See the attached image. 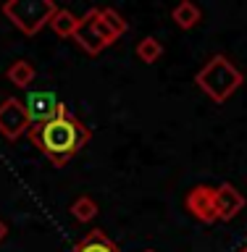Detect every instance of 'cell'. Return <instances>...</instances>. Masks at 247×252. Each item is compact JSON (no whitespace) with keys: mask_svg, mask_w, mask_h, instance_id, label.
Returning <instances> with one entry per match:
<instances>
[{"mask_svg":"<svg viewBox=\"0 0 247 252\" xmlns=\"http://www.w3.org/2000/svg\"><path fill=\"white\" fill-rule=\"evenodd\" d=\"M187 210L200 220V223H216L218 213H216V202H213V187L197 184L187 192Z\"/></svg>","mask_w":247,"mask_h":252,"instance_id":"cell-7","label":"cell"},{"mask_svg":"<svg viewBox=\"0 0 247 252\" xmlns=\"http://www.w3.org/2000/svg\"><path fill=\"white\" fill-rule=\"evenodd\" d=\"M161 55H163V45L158 37H145L137 42V58L142 63H155Z\"/></svg>","mask_w":247,"mask_h":252,"instance_id":"cell-13","label":"cell"},{"mask_svg":"<svg viewBox=\"0 0 247 252\" xmlns=\"http://www.w3.org/2000/svg\"><path fill=\"white\" fill-rule=\"evenodd\" d=\"M213 202H216L218 220H232L240 216V210L245 208V197L237 187L232 184H221L213 187Z\"/></svg>","mask_w":247,"mask_h":252,"instance_id":"cell-8","label":"cell"},{"mask_svg":"<svg viewBox=\"0 0 247 252\" xmlns=\"http://www.w3.org/2000/svg\"><path fill=\"white\" fill-rule=\"evenodd\" d=\"M242 71L234 66L226 55H213L205 66L195 74V84L208 94L213 102H226L232 94L242 87Z\"/></svg>","mask_w":247,"mask_h":252,"instance_id":"cell-2","label":"cell"},{"mask_svg":"<svg viewBox=\"0 0 247 252\" xmlns=\"http://www.w3.org/2000/svg\"><path fill=\"white\" fill-rule=\"evenodd\" d=\"M171 19L176 21L179 29H192V27H197V21H200V8L195 3H189V0H184V3H179L171 11Z\"/></svg>","mask_w":247,"mask_h":252,"instance_id":"cell-12","label":"cell"},{"mask_svg":"<svg viewBox=\"0 0 247 252\" xmlns=\"http://www.w3.org/2000/svg\"><path fill=\"white\" fill-rule=\"evenodd\" d=\"M5 234H8V228H5V223H3V220H0V242L5 239Z\"/></svg>","mask_w":247,"mask_h":252,"instance_id":"cell-16","label":"cell"},{"mask_svg":"<svg viewBox=\"0 0 247 252\" xmlns=\"http://www.w3.org/2000/svg\"><path fill=\"white\" fill-rule=\"evenodd\" d=\"M71 216L76 220H82V223H87V220H92L98 216V202H95L92 197L82 194L79 200H74V205H71Z\"/></svg>","mask_w":247,"mask_h":252,"instance_id":"cell-14","label":"cell"},{"mask_svg":"<svg viewBox=\"0 0 247 252\" xmlns=\"http://www.w3.org/2000/svg\"><path fill=\"white\" fill-rule=\"evenodd\" d=\"M145 252H158V250H145Z\"/></svg>","mask_w":247,"mask_h":252,"instance_id":"cell-18","label":"cell"},{"mask_svg":"<svg viewBox=\"0 0 247 252\" xmlns=\"http://www.w3.org/2000/svg\"><path fill=\"white\" fill-rule=\"evenodd\" d=\"M237 252H247V247H242V250H237Z\"/></svg>","mask_w":247,"mask_h":252,"instance_id":"cell-17","label":"cell"},{"mask_svg":"<svg viewBox=\"0 0 247 252\" xmlns=\"http://www.w3.org/2000/svg\"><path fill=\"white\" fill-rule=\"evenodd\" d=\"M100 19L108 24V29L113 32L116 37H121V34H126V29H129V24L124 21V16L116 11V8H100Z\"/></svg>","mask_w":247,"mask_h":252,"instance_id":"cell-15","label":"cell"},{"mask_svg":"<svg viewBox=\"0 0 247 252\" xmlns=\"http://www.w3.org/2000/svg\"><path fill=\"white\" fill-rule=\"evenodd\" d=\"M27 134L29 142L55 168H63L76 153H82V147H87V142L92 137L90 126L82 124L74 113H63L45 124H35L29 126Z\"/></svg>","mask_w":247,"mask_h":252,"instance_id":"cell-1","label":"cell"},{"mask_svg":"<svg viewBox=\"0 0 247 252\" xmlns=\"http://www.w3.org/2000/svg\"><path fill=\"white\" fill-rule=\"evenodd\" d=\"M55 8L58 5H55L53 0H8L3 5V13L21 34L35 37L37 32L50 21Z\"/></svg>","mask_w":247,"mask_h":252,"instance_id":"cell-3","label":"cell"},{"mask_svg":"<svg viewBox=\"0 0 247 252\" xmlns=\"http://www.w3.org/2000/svg\"><path fill=\"white\" fill-rule=\"evenodd\" d=\"M5 76H8V82L16 84V87H29L32 82H35L37 71L29 61H13L5 71Z\"/></svg>","mask_w":247,"mask_h":252,"instance_id":"cell-11","label":"cell"},{"mask_svg":"<svg viewBox=\"0 0 247 252\" xmlns=\"http://www.w3.org/2000/svg\"><path fill=\"white\" fill-rule=\"evenodd\" d=\"M29 113L27 108H24V102L19 97H5L0 102V134H3L5 139L16 142L21 137V134L29 131Z\"/></svg>","mask_w":247,"mask_h":252,"instance_id":"cell-5","label":"cell"},{"mask_svg":"<svg viewBox=\"0 0 247 252\" xmlns=\"http://www.w3.org/2000/svg\"><path fill=\"white\" fill-rule=\"evenodd\" d=\"M47 27H50L58 37H74V32L79 27V19L69 11V8H55V13L50 16Z\"/></svg>","mask_w":247,"mask_h":252,"instance_id":"cell-10","label":"cell"},{"mask_svg":"<svg viewBox=\"0 0 247 252\" xmlns=\"http://www.w3.org/2000/svg\"><path fill=\"white\" fill-rule=\"evenodd\" d=\"M24 108H27V113H29L32 126H35V124H45V121H50V118H58L63 113H69V108L63 105L53 92H47V90L29 92L27 100H24Z\"/></svg>","mask_w":247,"mask_h":252,"instance_id":"cell-6","label":"cell"},{"mask_svg":"<svg viewBox=\"0 0 247 252\" xmlns=\"http://www.w3.org/2000/svg\"><path fill=\"white\" fill-rule=\"evenodd\" d=\"M71 39H74L87 55H98V53H103V47L113 45L118 37L108 29V24L100 19V8H90V11L79 19V27H76Z\"/></svg>","mask_w":247,"mask_h":252,"instance_id":"cell-4","label":"cell"},{"mask_svg":"<svg viewBox=\"0 0 247 252\" xmlns=\"http://www.w3.org/2000/svg\"><path fill=\"white\" fill-rule=\"evenodd\" d=\"M69 252H121V247H118L103 228H92V231L84 234Z\"/></svg>","mask_w":247,"mask_h":252,"instance_id":"cell-9","label":"cell"}]
</instances>
